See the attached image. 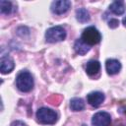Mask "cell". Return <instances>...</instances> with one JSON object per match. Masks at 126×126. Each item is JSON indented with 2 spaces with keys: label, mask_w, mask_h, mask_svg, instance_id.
<instances>
[{
  "label": "cell",
  "mask_w": 126,
  "mask_h": 126,
  "mask_svg": "<svg viewBox=\"0 0 126 126\" xmlns=\"http://www.w3.org/2000/svg\"><path fill=\"white\" fill-rule=\"evenodd\" d=\"M17 88L24 93H28L33 88V78L28 71H22L18 74L16 79Z\"/></svg>",
  "instance_id": "6da1fadb"
},
{
  "label": "cell",
  "mask_w": 126,
  "mask_h": 126,
  "mask_svg": "<svg viewBox=\"0 0 126 126\" xmlns=\"http://www.w3.org/2000/svg\"><path fill=\"white\" fill-rule=\"evenodd\" d=\"M57 117V113L48 107H41L36 111L37 121L41 124H54Z\"/></svg>",
  "instance_id": "7a4b0ae2"
},
{
  "label": "cell",
  "mask_w": 126,
  "mask_h": 126,
  "mask_svg": "<svg viewBox=\"0 0 126 126\" xmlns=\"http://www.w3.org/2000/svg\"><path fill=\"white\" fill-rule=\"evenodd\" d=\"M66 37V32L61 26H55L49 28L45 32V38L50 43H55L64 40Z\"/></svg>",
  "instance_id": "3957f363"
},
{
  "label": "cell",
  "mask_w": 126,
  "mask_h": 126,
  "mask_svg": "<svg viewBox=\"0 0 126 126\" xmlns=\"http://www.w3.org/2000/svg\"><path fill=\"white\" fill-rule=\"evenodd\" d=\"M87 44L91 45H94L97 44L100 39H101V34L100 32L97 31V29H95L94 27H88L87 29L84 30L83 33H82V37H81Z\"/></svg>",
  "instance_id": "277c9868"
},
{
  "label": "cell",
  "mask_w": 126,
  "mask_h": 126,
  "mask_svg": "<svg viewBox=\"0 0 126 126\" xmlns=\"http://www.w3.org/2000/svg\"><path fill=\"white\" fill-rule=\"evenodd\" d=\"M111 123V116L108 112L99 111L96 112L92 118L93 126H109Z\"/></svg>",
  "instance_id": "5b68a950"
},
{
  "label": "cell",
  "mask_w": 126,
  "mask_h": 126,
  "mask_svg": "<svg viewBox=\"0 0 126 126\" xmlns=\"http://www.w3.org/2000/svg\"><path fill=\"white\" fill-rule=\"evenodd\" d=\"M71 7V2L68 0H58V1H53L51 3V11L54 14L57 15H61L66 13L69 8Z\"/></svg>",
  "instance_id": "8992f818"
},
{
  "label": "cell",
  "mask_w": 126,
  "mask_h": 126,
  "mask_svg": "<svg viewBox=\"0 0 126 126\" xmlns=\"http://www.w3.org/2000/svg\"><path fill=\"white\" fill-rule=\"evenodd\" d=\"M104 100V94L100 92H92L87 95V101L94 107H98Z\"/></svg>",
  "instance_id": "52a82bcc"
},
{
  "label": "cell",
  "mask_w": 126,
  "mask_h": 126,
  "mask_svg": "<svg viewBox=\"0 0 126 126\" xmlns=\"http://www.w3.org/2000/svg\"><path fill=\"white\" fill-rule=\"evenodd\" d=\"M105 69L107 74L115 75L121 69V63L116 59H107L105 61Z\"/></svg>",
  "instance_id": "ba28073f"
},
{
  "label": "cell",
  "mask_w": 126,
  "mask_h": 126,
  "mask_svg": "<svg viewBox=\"0 0 126 126\" xmlns=\"http://www.w3.org/2000/svg\"><path fill=\"white\" fill-rule=\"evenodd\" d=\"M15 67V63L10 57H2L0 62V71L2 74L10 73Z\"/></svg>",
  "instance_id": "9c48e42d"
},
{
  "label": "cell",
  "mask_w": 126,
  "mask_h": 126,
  "mask_svg": "<svg viewBox=\"0 0 126 126\" xmlns=\"http://www.w3.org/2000/svg\"><path fill=\"white\" fill-rule=\"evenodd\" d=\"M90 49H91V46L87 44L82 38L77 39L74 43V50L79 55H85L87 52H89Z\"/></svg>",
  "instance_id": "30bf717a"
},
{
  "label": "cell",
  "mask_w": 126,
  "mask_h": 126,
  "mask_svg": "<svg viewBox=\"0 0 126 126\" xmlns=\"http://www.w3.org/2000/svg\"><path fill=\"white\" fill-rule=\"evenodd\" d=\"M125 4L123 1L116 0L109 5V11L115 15H122L125 12Z\"/></svg>",
  "instance_id": "8fae6325"
},
{
  "label": "cell",
  "mask_w": 126,
  "mask_h": 126,
  "mask_svg": "<svg viewBox=\"0 0 126 126\" xmlns=\"http://www.w3.org/2000/svg\"><path fill=\"white\" fill-rule=\"evenodd\" d=\"M100 69V63L96 60H91L87 63L86 66V72L89 76H94L98 73Z\"/></svg>",
  "instance_id": "7c38bea8"
},
{
  "label": "cell",
  "mask_w": 126,
  "mask_h": 126,
  "mask_svg": "<svg viewBox=\"0 0 126 126\" xmlns=\"http://www.w3.org/2000/svg\"><path fill=\"white\" fill-rule=\"evenodd\" d=\"M70 107L73 111H81L85 108V102L80 97H73L70 100Z\"/></svg>",
  "instance_id": "4fadbf2b"
},
{
  "label": "cell",
  "mask_w": 126,
  "mask_h": 126,
  "mask_svg": "<svg viewBox=\"0 0 126 126\" xmlns=\"http://www.w3.org/2000/svg\"><path fill=\"white\" fill-rule=\"evenodd\" d=\"M76 19L80 23H87L90 20V14L85 8H80L76 11Z\"/></svg>",
  "instance_id": "5bb4252c"
},
{
  "label": "cell",
  "mask_w": 126,
  "mask_h": 126,
  "mask_svg": "<svg viewBox=\"0 0 126 126\" xmlns=\"http://www.w3.org/2000/svg\"><path fill=\"white\" fill-rule=\"evenodd\" d=\"M13 10V6L12 3L10 1H5V0H1L0 1V11L2 14H10Z\"/></svg>",
  "instance_id": "9a60e30c"
},
{
  "label": "cell",
  "mask_w": 126,
  "mask_h": 126,
  "mask_svg": "<svg viewBox=\"0 0 126 126\" xmlns=\"http://www.w3.org/2000/svg\"><path fill=\"white\" fill-rule=\"evenodd\" d=\"M119 25V21L117 19H110V21L108 22V27L111 29H115L117 28Z\"/></svg>",
  "instance_id": "2e32d148"
},
{
  "label": "cell",
  "mask_w": 126,
  "mask_h": 126,
  "mask_svg": "<svg viewBox=\"0 0 126 126\" xmlns=\"http://www.w3.org/2000/svg\"><path fill=\"white\" fill-rule=\"evenodd\" d=\"M122 23H123L124 27H126V17H124V18H123V20H122Z\"/></svg>",
  "instance_id": "e0dca14e"
},
{
  "label": "cell",
  "mask_w": 126,
  "mask_h": 126,
  "mask_svg": "<svg viewBox=\"0 0 126 126\" xmlns=\"http://www.w3.org/2000/svg\"><path fill=\"white\" fill-rule=\"evenodd\" d=\"M82 126H88V125H86V124H83V125H82Z\"/></svg>",
  "instance_id": "ac0fdd59"
},
{
  "label": "cell",
  "mask_w": 126,
  "mask_h": 126,
  "mask_svg": "<svg viewBox=\"0 0 126 126\" xmlns=\"http://www.w3.org/2000/svg\"><path fill=\"white\" fill-rule=\"evenodd\" d=\"M120 126H123V125H120Z\"/></svg>",
  "instance_id": "d6986e66"
}]
</instances>
